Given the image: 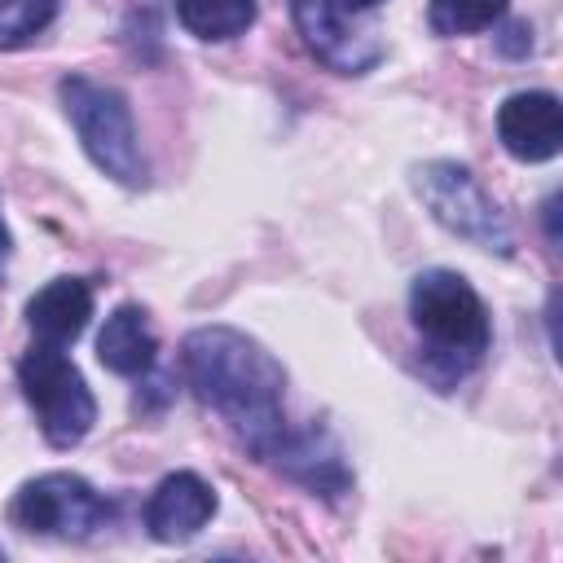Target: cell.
<instances>
[{"label":"cell","mask_w":563,"mask_h":563,"mask_svg":"<svg viewBox=\"0 0 563 563\" xmlns=\"http://www.w3.org/2000/svg\"><path fill=\"white\" fill-rule=\"evenodd\" d=\"M57 18V0H0V48L31 44Z\"/></svg>","instance_id":"obj_15"},{"label":"cell","mask_w":563,"mask_h":563,"mask_svg":"<svg viewBox=\"0 0 563 563\" xmlns=\"http://www.w3.org/2000/svg\"><path fill=\"white\" fill-rule=\"evenodd\" d=\"M497 136L519 163H545L563 150V110L554 92H515L497 110Z\"/></svg>","instance_id":"obj_8"},{"label":"cell","mask_w":563,"mask_h":563,"mask_svg":"<svg viewBox=\"0 0 563 563\" xmlns=\"http://www.w3.org/2000/svg\"><path fill=\"white\" fill-rule=\"evenodd\" d=\"M13 523L26 528V532H40V537H92L97 528L110 523L114 506L79 475L70 471H48L40 479H26L9 506Z\"/></svg>","instance_id":"obj_6"},{"label":"cell","mask_w":563,"mask_h":563,"mask_svg":"<svg viewBox=\"0 0 563 563\" xmlns=\"http://www.w3.org/2000/svg\"><path fill=\"white\" fill-rule=\"evenodd\" d=\"M497 48H501L506 57H523V53L532 48V31H528V22H510V26L497 35Z\"/></svg>","instance_id":"obj_16"},{"label":"cell","mask_w":563,"mask_h":563,"mask_svg":"<svg viewBox=\"0 0 563 563\" xmlns=\"http://www.w3.org/2000/svg\"><path fill=\"white\" fill-rule=\"evenodd\" d=\"M154 352H158L154 330L136 303H123L106 317V325L97 334V356L110 374H145L154 365Z\"/></svg>","instance_id":"obj_12"},{"label":"cell","mask_w":563,"mask_h":563,"mask_svg":"<svg viewBox=\"0 0 563 563\" xmlns=\"http://www.w3.org/2000/svg\"><path fill=\"white\" fill-rule=\"evenodd\" d=\"M180 369L202 405H211L229 431L255 453L273 457L286 435L282 418V365L233 325H202L180 343Z\"/></svg>","instance_id":"obj_1"},{"label":"cell","mask_w":563,"mask_h":563,"mask_svg":"<svg viewBox=\"0 0 563 563\" xmlns=\"http://www.w3.org/2000/svg\"><path fill=\"white\" fill-rule=\"evenodd\" d=\"M339 4H343V9H352V13H365V9H374L378 0H339Z\"/></svg>","instance_id":"obj_18"},{"label":"cell","mask_w":563,"mask_h":563,"mask_svg":"<svg viewBox=\"0 0 563 563\" xmlns=\"http://www.w3.org/2000/svg\"><path fill=\"white\" fill-rule=\"evenodd\" d=\"M18 383L26 405L40 418V431L53 449L79 444L97 422V400L84 383V374L70 365V356L57 343H35L18 361Z\"/></svg>","instance_id":"obj_4"},{"label":"cell","mask_w":563,"mask_h":563,"mask_svg":"<svg viewBox=\"0 0 563 563\" xmlns=\"http://www.w3.org/2000/svg\"><path fill=\"white\" fill-rule=\"evenodd\" d=\"M506 4L510 0H431L427 22L435 35H471V31L493 26L506 13Z\"/></svg>","instance_id":"obj_14"},{"label":"cell","mask_w":563,"mask_h":563,"mask_svg":"<svg viewBox=\"0 0 563 563\" xmlns=\"http://www.w3.org/2000/svg\"><path fill=\"white\" fill-rule=\"evenodd\" d=\"M413 189L449 233H457V238H466V242H475L479 251H493V255L515 251V233H510L506 216L484 194V185L471 176V167L449 163V158L422 163V167H413Z\"/></svg>","instance_id":"obj_5"},{"label":"cell","mask_w":563,"mask_h":563,"mask_svg":"<svg viewBox=\"0 0 563 563\" xmlns=\"http://www.w3.org/2000/svg\"><path fill=\"white\" fill-rule=\"evenodd\" d=\"M88 317H92V286L84 277H57L44 290H35L31 303H26L31 334L40 343H57V347H66L70 339H79L84 325H88Z\"/></svg>","instance_id":"obj_11"},{"label":"cell","mask_w":563,"mask_h":563,"mask_svg":"<svg viewBox=\"0 0 563 563\" xmlns=\"http://www.w3.org/2000/svg\"><path fill=\"white\" fill-rule=\"evenodd\" d=\"M176 13L198 40H233L255 22V0H180Z\"/></svg>","instance_id":"obj_13"},{"label":"cell","mask_w":563,"mask_h":563,"mask_svg":"<svg viewBox=\"0 0 563 563\" xmlns=\"http://www.w3.org/2000/svg\"><path fill=\"white\" fill-rule=\"evenodd\" d=\"M409 317L418 334L431 343L427 356L449 361L453 378H462V369L488 352V339H493L488 308L462 273H449V268L418 273L409 286Z\"/></svg>","instance_id":"obj_2"},{"label":"cell","mask_w":563,"mask_h":563,"mask_svg":"<svg viewBox=\"0 0 563 563\" xmlns=\"http://www.w3.org/2000/svg\"><path fill=\"white\" fill-rule=\"evenodd\" d=\"M273 462H277L290 479H299L303 488H312V493H321V497H330V501H334L339 493H347V484H352L339 444H334L321 427H308V431H295V435L286 431L282 444L273 449Z\"/></svg>","instance_id":"obj_10"},{"label":"cell","mask_w":563,"mask_h":563,"mask_svg":"<svg viewBox=\"0 0 563 563\" xmlns=\"http://www.w3.org/2000/svg\"><path fill=\"white\" fill-rule=\"evenodd\" d=\"M62 106L66 119L79 132L84 154L119 185H145V154L132 128V110L123 92L88 79V75H66L62 79Z\"/></svg>","instance_id":"obj_3"},{"label":"cell","mask_w":563,"mask_h":563,"mask_svg":"<svg viewBox=\"0 0 563 563\" xmlns=\"http://www.w3.org/2000/svg\"><path fill=\"white\" fill-rule=\"evenodd\" d=\"M211 515H216V493L194 471L167 475L154 488V497L145 501V528H150L154 541H167V545L189 541L194 532H202Z\"/></svg>","instance_id":"obj_9"},{"label":"cell","mask_w":563,"mask_h":563,"mask_svg":"<svg viewBox=\"0 0 563 563\" xmlns=\"http://www.w3.org/2000/svg\"><path fill=\"white\" fill-rule=\"evenodd\" d=\"M9 264V229H4V216H0V273Z\"/></svg>","instance_id":"obj_17"},{"label":"cell","mask_w":563,"mask_h":563,"mask_svg":"<svg viewBox=\"0 0 563 563\" xmlns=\"http://www.w3.org/2000/svg\"><path fill=\"white\" fill-rule=\"evenodd\" d=\"M295 26L308 44V53L339 70V75H365L378 66L383 57V40L369 26L352 22V9H343L339 0H290Z\"/></svg>","instance_id":"obj_7"}]
</instances>
